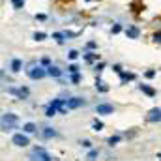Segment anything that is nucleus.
Listing matches in <instances>:
<instances>
[{
    "label": "nucleus",
    "mask_w": 161,
    "mask_h": 161,
    "mask_svg": "<svg viewBox=\"0 0 161 161\" xmlns=\"http://www.w3.org/2000/svg\"><path fill=\"white\" fill-rule=\"evenodd\" d=\"M156 75H158V71H156V69H146V73H144V77H146V79H154Z\"/></svg>",
    "instance_id": "nucleus-35"
},
{
    "label": "nucleus",
    "mask_w": 161,
    "mask_h": 161,
    "mask_svg": "<svg viewBox=\"0 0 161 161\" xmlns=\"http://www.w3.org/2000/svg\"><path fill=\"white\" fill-rule=\"evenodd\" d=\"M25 73H26V77L30 80H41L49 75L47 73V68H43L41 62H38V60H30L25 66Z\"/></svg>",
    "instance_id": "nucleus-1"
},
{
    "label": "nucleus",
    "mask_w": 161,
    "mask_h": 161,
    "mask_svg": "<svg viewBox=\"0 0 161 161\" xmlns=\"http://www.w3.org/2000/svg\"><path fill=\"white\" fill-rule=\"evenodd\" d=\"M68 73H69V75H71V73H79V66L71 62V64L68 66Z\"/></svg>",
    "instance_id": "nucleus-33"
},
{
    "label": "nucleus",
    "mask_w": 161,
    "mask_h": 161,
    "mask_svg": "<svg viewBox=\"0 0 161 161\" xmlns=\"http://www.w3.org/2000/svg\"><path fill=\"white\" fill-rule=\"evenodd\" d=\"M79 56H80V54H79V51H77V49H69V51H68V58H69L71 62H73V60H77Z\"/></svg>",
    "instance_id": "nucleus-28"
},
{
    "label": "nucleus",
    "mask_w": 161,
    "mask_h": 161,
    "mask_svg": "<svg viewBox=\"0 0 161 161\" xmlns=\"http://www.w3.org/2000/svg\"><path fill=\"white\" fill-rule=\"evenodd\" d=\"M40 62H41V66H43V68H49V66H51V64H53V62H51V58H49V56H43V58H41Z\"/></svg>",
    "instance_id": "nucleus-36"
},
{
    "label": "nucleus",
    "mask_w": 161,
    "mask_h": 161,
    "mask_svg": "<svg viewBox=\"0 0 161 161\" xmlns=\"http://www.w3.org/2000/svg\"><path fill=\"white\" fill-rule=\"evenodd\" d=\"M113 71L120 75V73H122V71H124V69H122V66H120V64H113Z\"/></svg>",
    "instance_id": "nucleus-37"
},
{
    "label": "nucleus",
    "mask_w": 161,
    "mask_h": 161,
    "mask_svg": "<svg viewBox=\"0 0 161 161\" xmlns=\"http://www.w3.org/2000/svg\"><path fill=\"white\" fill-rule=\"evenodd\" d=\"M82 58H84L86 64H96V62L101 60V54H97V51H84Z\"/></svg>",
    "instance_id": "nucleus-8"
},
{
    "label": "nucleus",
    "mask_w": 161,
    "mask_h": 161,
    "mask_svg": "<svg viewBox=\"0 0 161 161\" xmlns=\"http://www.w3.org/2000/svg\"><path fill=\"white\" fill-rule=\"evenodd\" d=\"M152 25H154V28H156V30L161 28V17H159V19H154V21H152Z\"/></svg>",
    "instance_id": "nucleus-38"
},
{
    "label": "nucleus",
    "mask_w": 161,
    "mask_h": 161,
    "mask_svg": "<svg viewBox=\"0 0 161 161\" xmlns=\"http://www.w3.org/2000/svg\"><path fill=\"white\" fill-rule=\"evenodd\" d=\"M129 9H131V13L141 15V13L144 11V4H142V0H133V2L129 4Z\"/></svg>",
    "instance_id": "nucleus-12"
},
{
    "label": "nucleus",
    "mask_w": 161,
    "mask_h": 161,
    "mask_svg": "<svg viewBox=\"0 0 161 161\" xmlns=\"http://www.w3.org/2000/svg\"><path fill=\"white\" fill-rule=\"evenodd\" d=\"M69 80H71L73 84H79L80 80H82V75H80V73H71V75H69Z\"/></svg>",
    "instance_id": "nucleus-30"
},
{
    "label": "nucleus",
    "mask_w": 161,
    "mask_h": 161,
    "mask_svg": "<svg viewBox=\"0 0 161 161\" xmlns=\"http://www.w3.org/2000/svg\"><path fill=\"white\" fill-rule=\"evenodd\" d=\"M84 105H86V101H84L82 97H79V96H73V97L68 99V107H69V109H80V107H84Z\"/></svg>",
    "instance_id": "nucleus-11"
},
{
    "label": "nucleus",
    "mask_w": 161,
    "mask_h": 161,
    "mask_svg": "<svg viewBox=\"0 0 161 161\" xmlns=\"http://www.w3.org/2000/svg\"><path fill=\"white\" fill-rule=\"evenodd\" d=\"M64 34H66V38H68V41H69V40H75V38H79L82 32H80V30H77V32H75V30H64Z\"/></svg>",
    "instance_id": "nucleus-24"
},
{
    "label": "nucleus",
    "mask_w": 161,
    "mask_h": 161,
    "mask_svg": "<svg viewBox=\"0 0 161 161\" xmlns=\"http://www.w3.org/2000/svg\"><path fill=\"white\" fill-rule=\"evenodd\" d=\"M124 34L127 36V40H139L141 38V28L137 25H127L125 30H124Z\"/></svg>",
    "instance_id": "nucleus-5"
},
{
    "label": "nucleus",
    "mask_w": 161,
    "mask_h": 161,
    "mask_svg": "<svg viewBox=\"0 0 161 161\" xmlns=\"http://www.w3.org/2000/svg\"><path fill=\"white\" fill-rule=\"evenodd\" d=\"M146 122H150V124H158V122H161V107L150 109L148 114H146Z\"/></svg>",
    "instance_id": "nucleus-7"
},
{
    "label": "nucleus",
    "mask_w": 161,
    "mask_h": 161,
    "mask_svg": "<svg viewBox=\"0 0 161 161\" xmlns=\"http://www.w3.org/2000/svg\"><path fill=\"white\" fill-rule=\"evenodd\" d=\"M120 141H122L120 135H113V137H109V139H107V144H109V146H114V144H118Z\"/></svg>",
    "instance_id": "nucleus-26"
},
{
    "label": "nucleus",
    "mask_w": 161,
    "mask_h": 161,
    "mask_svg": "<svg viewBox=\"0 0 161 161\" xmlns=\"http://www.w3.org/2000/svg\"><path fill=\"white\" fill-rule=\"evenodd\" d=\"M96 90H97V92H99V94H107V92H109V90H111V88H109V84H107V82H105V80L101 79V77H99V75H97V77H96Z\"/></svg>",
    "instance_id": "nucleus-13"
},
{
    "label": "nucleus",
    "mask_w": 161,
    "mask_h": 161,
    "mask_svg": "<svg viewBox=\"0 0 161 161\" xmlns=\"http://www.w3.org/2000/svg\"><path fill=\"white\" fill-rule=\"evenodd\" d=\"M96 113L97 114H113L114 113V105H111V103H99L96 107Z\"/></svg>",
    "instance_id": "nucleus-10"
},
{
    "label": "nucleus",
    "mask_w": 161,
    "mask_h": 161,
    "mask_svg": "<svg viewBox=\"0 0 161 161\" xmlns=\"http://www.w3.org/2000/svg\"><path fill=\"white\" fill-rule=\"evenodd\" d=\"M9 4H11V8H13V9H17V11H19V9H23V8H25L26 0H9Z\"/></svg>",
    "instance_id": "nucleus-23"
},
{
    "label": "nucleus",
    "mask_w": 161,
    "mask_h": 161,
    "mask_svg": "<svg viewBox=\"0 0 161 161\" xmlns=\"http://www.w3.org/2000/svg\"><path fill=\"white\" fill-rule=\"evenodd\" d=\"M92 129H94V131H101V129H103V122L97 120V118H94V120H92Z\"/></svg>",
    "instance_id": "nucleus-27"
},
{
    "label": "nucleus",
    "mask_w": 161,
    "mask_h": 161,
    "mask_svg": "<svg viewBox=\"0 0 161 161\" xmlns=\"http://www.w3.org/2000/svg\"><path fill=\"white\" fill-rule=\"evenodd\" d=\"M32 40L34 41H38V43H40V41H45L47 40V32H38V30H36V32H34V34H32Z\"/></svg>",
    "instance_id": "nucleus-22"
},
{
    "label": "nucleus",
    "mask_w": 161,
    "mask_h": 161,
    "mask_svg": "<svg viewBox=\"0 0 161 161\" xmlns=\"http://www.w3.org/2000/svg\"><path fill=\"white\" fill-rule=\"evenodd\" d=\"M152 41L158 43V45H161V28H158V30L152 32Z\"/></svg>",
    "instance_id": "nucleus-25"
},
{
    "label": "nucleus",
    "mask_w": 161,
    "mask_h": 161,
    "mask_svg": "<svg viewBox=\"0 0 161 161\" xmlns=\"http://www.w3.org/2000/svg\"><path fill=\"white\" fill-rule=\"evenodd\" d=\"M9 69H11V73H19L23 69V60L21 58H11L9 60Z\"/></svg>",
    "instance_id": "nucleus-14"
},
{
    "label": "nucleus",
    "mask_w": 161,
    "mask_h": 161,
    "mask_svg": "<svg viewBox=\"0 0 161 161\" xmlns=\"http://www.w3.org/2000/svg\"><path fill=\"white\" fill-rule=\"evenodd\" d=\"M80 144H82L84 148H92V142H90V141H80Z\"/></svg>",
    "instance_id": "nucleus-39"
},
{
    "label": "nucleus",
    "mask_w": 161,
    "mask_h": 161,
    "mask_svg": "<svg viewBox=\"0 0 161 161\" xmlns=\"http://www.w3.org/2000/svg\"><path fill=\"white\" fill-rule=\"evenodd\" d=\"M124 30H125V28H124L122 23H113V26H111V34H113V36L120 34V32H124Z\"/></svg>",
    "instance_id": "nucleus-21"
},
{
    "label": "nucleus",
    "mask_w": 161,
    "mask_h": 161,
    "mask_svg": "<svg viewBox=\"0 0 161 161\" xmlns=\"http://www.w3.org/2000/svg\"><path fill=\"white\" fill-rule=\"evenodd\" d=\"M11 142H13L15 146H28V144H30L28 133H15V135L11 137Z\"/></svg>",
    "instance_id": "nucleus-6"
},
{
    "label": "nucleus",
    "mask_w": 161,
    "mask_h": 161,
    "mask_svg": "<svg viewBox=\"0 0 161 161\" xmlns=\"http://www.w3.org/2000/svg\"><path fill=\"white\" fill-rule=\"evenodd\" d=\"M8 94L15 96L17 99H28L30 97V90L26 86H8Z\"/></svg>",
    "instance_id": "nucleus-4"
},
{
    "label": "nucleus",
    "mask_w": 161,
    "mask_h": 161,
    "mask_svg": "<svg viewBox=\"0 0 161 161\" xmlns=\"http://www.w3.org/2000/svg\"><path fill=\"white\" fill-rule=\"evenodd\" d=\"M94 69H96V73L99 75V73H101V71L105 69V62H103V60H99V62H96V64H94Z\"/></svg>",
    "instance_id": "nucleus-29"
},
{
    "label": "nucleus",
    "mask_w": 161,
    "mask_h": 161,
    "mask_svg": "<svg viewBox=\"0 0 161 161\" xmlns=\"http://www.w3.org/2000/svg\"><path fill=\"white\" fill-rule=\"evenodd\" d=\"M54 114H58V107H54L53 103H49L47 109H45V116H47V118H53Z\"/></svg>",
    "instance_id": "nucleus-20"
},
{
    "label": "nucleus",
    "mask_w": 161,
    "mask_h": 161,
    "mask_svg": "<svg viewBox=\"0 0 161 161\" xmlns=\"http://www.w3.org/2000/svg\"><path fill=\"white\" fill-rule=\"evenodd\" d=\"M17 124H19V116H17V114H13V113H4V114H2L0 127H2V131H4V133H8V131L15 129V127H17Z\"/></svg>",
    "instance_id": "nucleus-2"
},
{
    "label": "nucleus",
    "mask_w": 161,
    "mask_h": 161,
    "mask_svg": "<svg viewBox=\"0 0 161 161\" xmlns=\"http://www.w3.org/2000/svg\"><path fill=\"white\" fill-rule=\"evenodd\" d=\"M47 73H49V77H53V79H62V77H64V69H60L56 64H51V66L47 68Z\"/></svg>",
    "instance_id": "nucleus-9"
},
{
    "label": "nucleus",
    "mask_w": 161,
    "mask_h": 161,
    "mask_svg": "<svg viewBox=\"0 0 161 161\" xmlns=\"http://www.w3.org/2000/svg\"><path fill=\"white\" fill-rule=\"evenodd\" d=\"M30 161H53V156H51L45 148L36 146V148H32V152H30Z\"/></svg>",
    "instance_id": "nucleus-3"
},
{
    "label": "nucleus",
    "mask_w": 161,
    "mask_h": 161,
    "mask_svg": "<svg viewBox=\"0 0 161 161\" xmlns=\"http://www.w3.org/2000/svg\"><path fill=\"white\" fill-rule=\"evenodd\" d=\"M53 40L56 41V45H66V34H64V30H60V32H53Z\"/></svg>",
    "instance_id": "nucleus-16"
},
{
    "label": "nucleus",
    "mask_w": 161,
    "mask_h": 161,
    "mask_svg": "<svg viewBox=\"0 0 161 161\" xmlns=\"http://www.w3.org/2000/svg\"><path fill=\"white\" fill-rule=\"evenodd\" d=\"M118 77H120V84H127V82H131V80L137 79V75L131 73V71H122Z\"/></svg>",
    "instance_id": "nucleus-15"
},
{
    "label": "nucleus",
    "mask_w": 161,
    "mask_h": 161,
    "mask_svg": "<svg viewBox=\"0 0 161 161\" xmlns=\"http://www.w3.org/2000/svg\"><path fill=\"white\" fill-rule=\"evenodd\" d=\"M139 90H141L144 96H148V97H154V96L158 94V92H156L152 86H148V84H139Z\"/></svg>",
    "instance_id": "nucleus-17"
},
{
    "label": "nucleus",
    "mask_w": 161,
    "mask_h": 161,
    "mask_svg": "<svg viewBox=\"0 0 161 161\" xmlns=\"http://www.w3.org/2000/svg\"><path fill=\"white\" fill-rule=\"evenodd\" d=\"M158 159H159V161H161V152H159V154H158Z\"/></svg>",
    "instance_id": "nucleus-41"
},
{
    "label": "nucleus",
    "mask_w": 161,
    "mask_h": 161,
    "mask_svg": "<svg viewBox=\"0 0 161 161\" xmlns=\"http://www.w3.org/2000/svg\"><path fill=\"white\" fill-rule=\"evenodd\" d=\"M97 156H99V152H97V150H90V152H88V156H86V159H88V161H96V159H97Z\"/></svg>",
    "instance_id": "nucleus-32"
},
{
    "label": "nucleus",
    "mask_w": 161,
    "mask_h": 161,
    "mask_svg": "<svg viewBox=\"0 0 161 161\" xmlns=\"http://www.w3.org/2000/svg\"><path fill=\"white\" fill-rule=\"evenodd\" d=\"M34 19H36V21H40V23H45L49 17H47L45 13H36V15H34Z\"/></svg>",
    "instance_id": "nucleus-34"
},
{
    "label": "nucleus",
    "mask_w": 161,
    "mask_h": 161,
    "mask_svg": "<svg viewBox=\"0 0 161 161\" xmlns=\"http://www.w3.org/2000/svg\"><path fill=\"white\" fill-rule=\"evenodd\" d=\"M41 135H43V139H54V137H58V133H56L53 127H43Z\"/></svg>",
    "instance_id": "nucleus-19"
},
{
    "label": "nucleus",
    "mask_w": 161,
    "mask_h": 161,
    "mask_svg": "<svg viewBox=\"0 0 161 161\" xmlns=\"http://www.w3.org/2000/svg\"><path fill=\"white\" fill-rule=\"evenodd\" d=\"M84 2H99V0H84Z\"/></svg>",
    "instance_id": "nucleus-40"
},
{
    "label": "nucleus",
    "mask_w": 161,
    "mask_h": 161,
    "mask_svg": "<svg viewBox=\"0 0 161 161\" xmlns=\"http://www.w3.org/2000/svg\"><path fill=\"white\" fill-rule=\"evenodd\" d=\"M23 131H25V133H28V135H32V133H36V131H38V125H36L34 122H26V124L23 125Z\"/></svg>",
    "instance_id": "nucleus-18"
},
{
    "label": "nucleus",
    "mask_w": 161,
    "mask_h": 161,
    "mask_svg": "<svg viewBox=\"0 0 161 161\" xmlns=\"http://www.w3.org/2000/svg\"><path fill=\"white\" fill-rule=\"evenodd\" d=\"M84 51H97V43H96V41H86Z\"/></svg>",
    "instance_id": "nucleus-31"
}]
</instances>
